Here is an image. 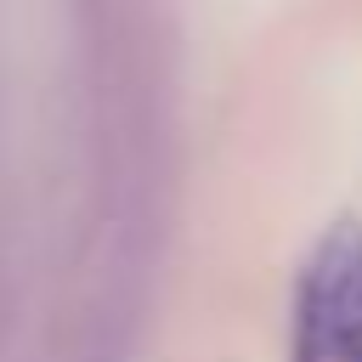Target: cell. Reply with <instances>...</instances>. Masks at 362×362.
<instances>
[{
	"instance_id": "1",
	"label": "cell",
	"mask_w": 362,
	"mask_h": 362,
	"mask_svg": "<svg viewBox=\"0 0 362 362\" xmlns=\"http://www.w3.org/2000/svg\"><path fill=\"white\" fill-rule=\"evenodd\" d=\"M288 362H362V226L334 221L294 283Z\"/></svg>"
}]
</instances>
